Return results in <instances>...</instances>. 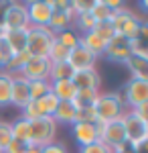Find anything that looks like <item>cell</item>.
<instances>
[{
  "label": "cell",
  "mask_w": 148,
  "mask_h": 153,
  "mask_svg": "<svg viewBox=\"0 0 148 153\" xmlns=\"http://www.w3.org/2000/svg\"><path fill=\"white\" fill-rule=\"evenodd\" d=\"M24 153H41V147H33V145H29Z\"/></svg>",
  "instance_id": "cell-42"
},
{
  "label": "cell",
  "mask_w": 148,
  "mask_h": 153,
  "mask_svg": "<svg viewBox=\"0 0 148 153\" xmlns=\"http://www.w3.org/2000/svg\"><path fill=\"white\" fill-rule=\"evenodd\" d=\"M51 92V82L49 80H34V82L29 84V94H31V100H39Z\"/></svg>",
  "instance_id": "cell-30"
},
{
  "label": "cell",
  "mask_w": 148,
  "mask_h": 153,
  "mask_svg": "<svg viewBox=\"0 0 148 153\" xmlns=\"http://www.w3.org/2000/svg\"><path fill=\"white\" fill-rule=\"evenodd\" d=\"M21 112H23L24 120H29V123H33V120H39V118H45L43 114H41V110H39V104L34 102V100H31L29 104L24 106V108H21Z\"/></svg>",
  "instance_id": "cell-34"
},
{
  "label": "cell",
  "mask_w": 148,
  "mask_h": 153,
  "mask_svg": "<svg viewBox=\"0 0 148 153\" xmlns=\"http://www.w3.org/2000/svg\"><path fill=\"white\" fill-rule=\"evenodd\" d=\"M34 102L39 104L41 114H43V117H49V118H53V114H55V110H57V106H59V100L55 98L53 92H49L47 96L39 98V100H34Z\"/></svg>",
  "instance_id": "cell-26"
},
{
  "label": "cell",
  "mask_w": 148,
  "mask_h": 153,
  "mask_svg": "<svg viewBox=\"0 0 148 153\" xmlns=\"http://www.w3.org/2000/svg\"><path fill=\"white\" fill-rule=\"evenodd\" d=\"M71 131H73L75 141L79 143V147H85V145H91V143L100 141L97 127L93 123H73L71 125Z\"/></svg>",
  "instance_id": "cell-16"
},
{
  "label": "cell",
  "mask_w": 148,
  "mask_h": 153,
  "mask_svg": "<svg viewBox=\"0 0 148 153\" xmlns=\"http://www.w3.org/2000/svg\"><path fill=\"white\" fill-rule=\"evenodd\" d=\"M114 12L116 10H112L103 0H93V6H91L89 14H91V19H93L95 23H110L112 16H114Z\"/></svg>",
  "instance_id": "cell-22"
},
{
  "label": "cell",
  "mask_w": 148,
  "mask_h": 153,
  "mask_svg": "<svg viewBox=\"0 0 148 153\" xmlns=\"http://www.w3.org/2000/svg\"><path fill=\"white\" fill-rule=\"evenodd\" d=\"M97 55H93L87 47H83V45H77L75 49H71L67 55V63L71 65V70L73 71H81V70H91V68H95V63H97Z\"/></svg>",
  "instance_id": "cell-13"
},
{
  "label": "cell",
  "mask_w": 148,
  "mask_h": 153,
  "mask_svg": "<svg viewBox=\"0 0 148 153\" xmlns=\"http://www.w3.org/2000/svg\"><path fill=\"white\" fill-rule=\"evenodd\" d=\"M10 88H12V74L0 70V106L10 104Z\"/></svg>",
  "instance_id": "cell-27"
},
{
  "label": "cell",
  "mask_w": 148,
  "mask_h": 153,
  "mask_svg": "<svg viewBox=\"0 0 148 153\" xmlns=\"http://www.w3.org/2000/svg\"><path fill=\"white\" fill-rule=\"evenodd\" d=\"M26 143H23V141H16V139H12L10 143H8V147L4 149L2 153H24L26 151Z\"/></svg>",
  "instance_id": "cell-39"
},
{
  "label": "cell",
  "mask_w": 148,
  "mask_h": 153,
  "mask_svg": "<svg viewBox=\"0 0 148 153\" xmlns=\"http://www.w3.org/2000/svg\"><path fill=\"white\" fill-rule=\"evenodd\" d=\"M132 112H134L138 118H142V120H146V123H148V102L136 106V108H132Z\"/></svg>",
  "instance_id": "cell-41"
},
{
  "label": "cell",
  "mask_w": 148,
  "mask_h": 153,
  "mask_svg": "<svg viewBox=\"0 0 148 153\" xmlns=\"http://www.w3.org/2000/svg\"><path fill=\"white\" fill-rule=\"evenodd\" d=\"M112 27H114L116 35H122L126 37L128 41H134L138 37V31H140V25H142V19L138 16L136 12H132L130 8H118L112 16Z\"/></svg>",
  "instance_id": "cell-4"
},
{
  "label": "cell",
  "mask_w": 148,
  "mask_h": 153,
  "mask_svg": "<svg viewBox=\"0 0 148 153\" xmlns=\"http://www.w3.org/2000/svg\"><path fill=\"white\" fill-rule=\"evenodd\" d=\"M12 141V131L8 120H0V149L4 151L8 147V143Z\"/></svg>",
  "instance_id": "cell-36"
},
{
  "label": "cell",
  "mask_w": 148,
  "mask_h": 153,
  "mask_svg": "<svg viewBox=\"0 0 148 153\" xmlns=\"http://www.w3.org/2000/svg\"><path fill=\"white\" fill-rule=\"evenodd\" d=\"M75 117H77V104L75 102H59L57 110L53 114V120L55 123H65V125H73L75 123Z\"/></svg>",
  "instance_id": "cell-19"
},
{
  "label": "cell",
  "mask_w": 148,
  "mask_h": 153,
  "mask_svg": "<svg viewBox=\"0 0 148 153\" xmlns=\"http://www.w3.org/2000/svg\"><path fill=\"white\" fill-rule=\"evenodd\" d=\"M79 39L81 37L73 31V29H65V31H61V33H55V41L57 43H61L65 49H75L77 45H79Z\"/></svg>",
  "instance_id": "cell-28"
},
{
  "label": "cell",
  "mask_w": 148,
  "mask_h": 153,
  "mask_svg": "<svg viewBox=\"0 0 148 153\" xmlns=\"http://www.w3.org/2000/svg\"><path fill=\"white\" fill-rule=\"evenodd\" d=\"M29 80H24L21 74L12 76V88H10V104L24 108L31 102V94H29Z\"/></svg>",
  "instance_id": "cell-15"
},
{
  "label": "cell",
  "mask_w": 148,
  "mask_h": 153,
  "mask_svg": "<svg viewBox=\"0 0 148 153\" xmlns=\"http://www.w3.org/2000/svg\"><path fill=\"white\" fill-rule=\"evenodd\" d=\"M122 120H124V129H126V143L132 147L134 153H142L144 143L148 139V123L138 118L132 110H126Z\"/></svg>",
  "instance_id": "cell-2"
},
{
  "label": "cell",
  "mask_w": 148,
  "mask_h": 153,
  "mask_svg": "<svg viewBox=\"0 0 148 153\" xmlns=\"http://www.w3.org/2000/svg\"><path fill=\"white\" fill-rule=\"evenodd\" d=\"M122 98H124V104L130 106V110L140 106V104H144V102H148V82L130 78L124 86Z\"/></svg>",
  "instance_id": "cell-10"
},
{
  "label": "cell",
  "mask_w": 148,
  "mask_h": 153,
  "mask_svg": "<svg viewBox=\"0 0 148 153\" xmlns=\"http://www.w3.org/2000/svg\"><path fill=\"white\" fill-rule=\"evenodd\" d=\"M75 123H97V114H95V108L93 106H77V117Z\"/></svg>",
  "instance_id": "cell-33"
},
{
  "label": "cell",
  "mask_w": 148,
  "mask_h": 153,
  "mask_svg": "<svg viewBox=\"0 0 148 153\" xmlns=\"http://www.w3.org/2000/svg\"><path fill=\"white\" fill-rule=\"evenodd\" d=\"M0 153H2V149H0Z\"/></svg>",
  "instance_id": "cell-43"
},
{
  "label": "cell",
  "mask_w": 148,
  "mask_h": 153,
  "mask_svg": "<svg viewBox=\"0 0 148 153\" xmlns=\"http://www.w3.org/2000/svg\"><path fill=\"white\" fill-rule=\"evenodd\" d=\"M51 92L59 102H73L77 96V88L71 80H63V82H51Z\"/></svg>",
  "instance_id": "cell-17"
},
{
  "label": "cell",
  "mask_w": 148,
  "mask_h": 153,
  "mask_svg": "<svg viewBox=\"0 0 148 153\" xmlns=\"http://www.w3.org/2000/svg\"><path fill=\"white\" fill-rule=\"evenodd\" d=\"M49 71H51V61L47 57H31L18 74L24 80L34 82V80H49Z\"/></svg>",
  "instance_id": "cell-12"
},
{
  "label": "cell",
  "mask_w": 148,
  "mask_h": 153,
  "mask_svg": "<svg viewBox=\"0 0 148 153\" xmlns=\"http://www.w3.org/2000/svg\"><path fill=\"white\" fill-rule=\"evenodd\" d=\"M75 71L71 70L67 61L63 63H51V71H49V82H63V80H71Z\"/></svg>",
  "instance_id": "cell-24"
},
{
  "label": "cell",
  "mask_w": 148,
  "mask_h": 153,
  "mask_svg": "<svg viewBox=\"0 0 148 153\" xmlns=\"http://www.w3.org/2000/svg\"><path fill=\"white\" fill-rule=\"evenodd\" d=\"M55 41V33L49 27H29L26 29V53L31 57H47Z\"/></svg>",
  "instance_id": "cell-3"
},
{
  "label": "cell",
  "mask_w": 148,
  "mask_h": 153,
  "mask_svg": "<svg viewBox=\"0 0 148 153\" xmlns=\"http://www.w3.org/2000/svg\"><path fill=\"white\" fill-rule=\"evenodd\" d=\"M79 43L83 45V47H87L93 53V55H97V57H102L103 55V51H106V41H103L102 37H97L93 31L91 33H85V35H81V39H79Z\"/></svg>",
  "instance_id": "cell-21"
},
{
  "label": "cell",
  "mask_w": 148,
  "mask_h": 153,
  "mask_svg": "<svg viewBox=\"0 0 148 153\" xmlns=\"http://www.w3.org/2000/svg\"><path fill=\"white\" fill-rule=\"evenodd\" d=\"M95 127H97L100 141L103 145H108L110 149H114L116 145L126 143V129L122 118H116V120H110V123H95Z\"/></svg>",
  "instance_id": "cell-7"
},
{
  "label": "cell",
  "mask_w": 148,
  "mask_h": 153,
  "mask_svg": "<svg viewBox=\"0 0 148 153\" xmlns=\"http://www.w3.org/2000/svg\"><path fill=\"white\" fill-rule=\"evenodd\" d=\"M71 82L75 84L77 90H102V76H100V71L95 68L75 71Z\"/></svg>",
  "instance_id": "cell-14"
},
{
  "label": "cell",
  "mask_w": 148,
  "mask_h": 153,
  "mask_svg": "<svg viewBox=\"0 0 148 153\" xmlns=\"http://www.w3.org/2000/svg\"><path fill=\"white\" fill-rule=\"evenodd\" d=\"M41 153H69L67 147L63 145V143H49V145H45V147H41Z\"/></svg>",
  "instance_id": "cell-38"
},
{
  "label": "cell",
  "mask_w": 148,
  "mask_h": 153,
  "mask_svg": "<svg viewBox=\"0 0 148 153\" xmlns=\"http://www.w3.org/2000/svg\"><path fill=\"white\" fill-rule=\"evenodd\" d=\"M102 90H77V96H75V104L77 106H93L97 96H100Z\"/></svg>",
  "instance_id": "cell-31"
},
{
  "label": "cell",
  "mask_w": 148,
  "mask_h": 153,
  "mask_svg": "<svg viewBox=\"0 0 148 153\" xmlns=\"http://www.w3.org/2000/svg\"><path fill=\"white\" fill-rule=\"evenodd\" d=\"M93 33H95L97 37H102L106 43L112 41V39L116 37V31H114V27H112V23H95Z\"/></svg>",
  "instance_id": "cell-35"
},
{
  "label": "cell",
  "mask_w": 148,
  "mask_h": 153,
  "mask_svg": "<svg viewBox=\"0 0 148 153\" xmlns=\"http://www.w3.org/2000/svg\"><path fill=\"white\" fill-rule=\"evenodd\" d=\"M124 65L130 70V76H132L134 80L148 82V59H140V57H134V55H132Z\"/></svg>",
  "instance_id": "cell-20"
},
{
  "label": "cell",
  "mask_w": 148,
  "mask_h": 153,
  "mask_svg": "<svg viewBox=\"0 0 148 153\" xmlns=\"http://www.w3.org/2000/svg\"><path fill=\"white\" fill-rule=\"evenodd\" d=\"M57 137V123L53 118H39L31 123V145L33 147H45L49 143H55Z\"/></svg>",
  "instance_id": "cell-6"
},
{
  "label": "cell",
  "mask_w": 148,
  "mask_h": 153,
  "mask_svg": "<svg viewBox=\"0 0 148 153\" xmlns=\"http://www.w3.org/2000/svg\"><path fill=\"white\" fill-rule=\"evenodd\" d=\"M79 153H112V149H110L108 145H103L102 141H95V143H91V145L81 147Z\"/></svg>",
  "instance_id": "cell-37"
},
{
  "label": "cell",
  "mask_w": 148,
  "mask_h": 153,
  "mask_svg": "<svg viewBox=\"0 0 148 153\" xmlns=\"http://www.w3.org/2000/svg\"><path fill=\"white\" fill-rule=\"evenodd\" d=\"M10 49L6 47V43L4 41H0V70H4V65L8 63V59H10Z\"/></svg>",
  "instance_id": "cell-40"
},
{
  "label": "cell",
  "mask_w": 148,
  "mask_h": 153,
  "mask_svg": "<svg viewBox=\"0 0 148 153\" xmlns=\"http://www.w3.org/2000/svg\"><path fill=\"white\" fill-rule=\"evenodd\" d=\"M10 131H12V139L31 145V123H29V120L18 118V120L10 123Z\"/></svg>",
  "instance_id": "cell-23"
},
{
  "label": "cell",
  "mask_w": 148,
  "mask_h": 153,
  "mask_svg": "<svg viewBox=\"0 0 148 153\" xmlns=\"http://www.w3.org/2000/svg\"><path fill=\"white\" fill-rule=\"evenodd\" d=\"M24 4H26L31 27H49L51 14H53L51 0H31V2H24Z\"/></svg>",
  "instance_id": "cell-9"
},
{
  "label": "cell",
  "mask_w": 148,
  "mask_h": 153,
  "mask_svg": "<svg viewBox=\"0 0 148 153\" xmlns=\"http://www.w3.org/2000/svg\"><path fill=\"white\" fill-rule=\"evenodd\" d=\"M6 47L10 49V53H21L26 51V31H4V39Z\"/></svg>",
  "instance_id": "cell-18"
},
{
  "label": "cell",
  "mask_w": 148,
  "mask_h": 153,
  "mask_svg": "<svg viewBox=\"0 0 148 153\" xmlns=\"http://www.w3.org/2000/svg\"><path fill=\"white\" fill-rule=\"evenodd\" d=\"M31 59V55L26 53V51H21V53H14V55H10V59H8V63L4 65V71H8V74H12V76H16L18 71L24 68V63Z\"/></svg>",
  "instance_id": "cell-29"
},
{
  "label": "cell",
  "mask_w": 148,
  "mask_h": 153,
  "mask_svg": "<svg viewBox=\"0 0 148 153\" xmlns=\"http://www.w3.org/2000/svg\"><path fill=\"white\" fill-rule=\"evenodd\" d=\"M93 27H95V21L91 19L89 12H83V14H75V16H73V27H71V29L79 37L85 35V33H91Z\"/></svg>",
  "instance_id": "cell-25"
},
{
  "label": "cell",
  "mask_w": 148,
  "mask_h": 153,
  "mask_svg": "<svg viewBox=\"0 0 148 153\" xmlns=\"http://www.w3.org/2000/svg\"><path fill=\"white\" fill-rule=\"evenodd\" d=\"M67 55H69V49H65L61 43H57V41H53L47 59H49L51 63H63V61H67Z\"/></svg>",
  "instance_id": "cell-32"
},
{
  "label": "cell",
  "mask_w": 148,
  "mask_h": 153,
  "mask_svg": "<svg viewBox=\"0 0 148 153\" xmlns=\"http://www.w3.org/2000/svg\"><path fill=\"white\" fill-rule=\"evenodd\" d=\"M103 55L114 61V63H126L128 59L132 57V47H130V41L122 35H116L112 41H108Z\"/></svg>",
  "instance_id": "cell-11"
},
{
  "label": "cell",
  "mask_w": 148,
  "mask_h": 153,
  "mask_svg": "<svg viewBox=\"0 0 148 153\" xmlns=\"http://www.w3.org/2000/svg\"><path fill=\"white\" fill-rule=\"evenodd\" d=\"M2 27L4 31H26L29 23V12L24 2H6L2 10Z\"/></svg>",
  "instance_id": "cell-5"
},
{
  "label": "cell",
  "mask_w": 148,
  "mask_h": 153,
  "mask_svg": "<svg viewBox=\"0 0 148 153\" xmlns=\"http://www.w3.org/2000/svg\"><path fill=\"white\" fill-rule=\"evenodd\" d=\"M95 114H97V123H110L116 118H122L126 114V104L120 92H100L97 100H95Z\"/></svg>",
  "instance_id": "cell-1"
},
{
  "label": "cell",
  "mask_w": 148,
  "mask_h": 153,
  "mask_svg": "<svg viewBox=\"0 0 148 153\" xmlns=\"http://www.w3.org/2000/svg\"><path fill=\"white\" fill-rule=\"evenodd\" d=\"M51 4H53V14H51V21H49V29L53 33H61L65 29H71L75 14L71 10L69 0H51Z\"/></svg>",
  "instance_id": "cell-8"
}]
</instances>
